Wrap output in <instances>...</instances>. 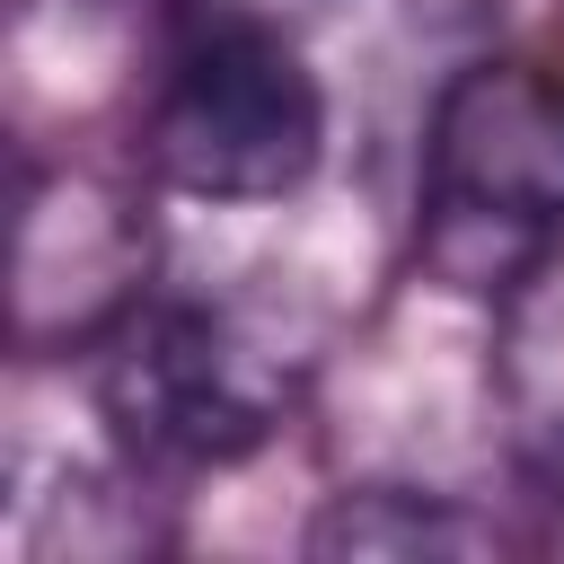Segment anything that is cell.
Segmentation results:
<instances>
[{"mask_svg":"<svg viewBox=\"0 0 564 564\" xmlns=\"http://www.w3.org/2000/svg\"><path fill=\"white\" fill-rule=\"evenodd\" d=\"M300 344L247 300H141L88 344V397L132 467H238L300 397Z\"/></svg>","mask_w":564,"mask_h":564,"instance_id":"cell-1","label":"cell"},{"mask_svg":"<svg viewBox=\"0 0 564 564\" xmlns=\"http://www.w3.org/2000/svg\"><path fill=\"white\" fill-rule=\"evenodd\" d=\"M564 238V79L538 62H467L423 132L414 264L441 291L502 300Z\"/></svg>","mask_w":564,"mask_h":564,"instance_id":"cell-2","label":"cell"},{"mask_svg":"<svg viewBox=\"0 0 564 564\" xmlns=\"http://www.w3.org/2000/svg\"><path fill=\"white\" fill-rule=\"evenodd\" d=\"M326 159V88L300 35H176L150 115L141 176L194 203H282Z\"/></svg>","mask_w":564,"mask_h":564,"instance_id":"cell-3","label":"cell"},{"mask_svg":"<svg viewBox=\"0 0 564 564\" xmlns=\"http://www.w3.org/2000/svg\"><path fill=\"white\" fill-rule=\"evenodd\" d=\"M18 352L97 344L123 308L150 300V220L106 176H35L18 185Z\"/></svg>","mask_w":564,"mask_h":564,"instance_id":"cell-4","label":"cell"},{"mask_svg":"<svg viewBox=\"0 0 564 564\" xmlns=\"http://www.w3.org/2000/svg\"><path fill=\"white\" fill-rule=\"evenodd\" d=\"M494 405L520 467L564 485V238L494 300Z\"/></svg>","mask_w":564,"mask_h":564,"instance_id":"cell-5","label":"cell"},{"mask_svg":"<svg viewBox=\"0 0 564 564\" xmlns=\"http://www.w3.org/2000/svg\"><path fill=\"white\" fill-rule=\"evenodd\" d=\"M502 529L467 511L458 494H414V485H344L308 520V555H494Z\"/></svg>","mask_w":564,"mask_h":564,"instance_id":"cell-6","label":"cell"},{"mask_svg":"<svg viewBox=\"0 0 564 564\" xmlns=\"http://www.w3.org/2000/svg\"><path fill=\"white\" fill-rule=\"evenodd\" d=\"M335 0H167L176 35H308Z\"/></svg>","mask_w":564,"mask_h":564,"instance_id":"cell-7","label":"cell"}]
</instances>
